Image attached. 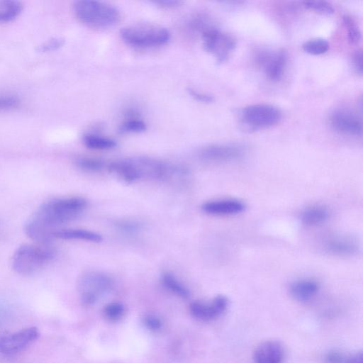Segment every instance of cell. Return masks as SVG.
I'll return each mask as SVG.
<instances>
[{
	"instance_id": "6da1fadb",
	"label": "cell",
	"mask_w": 363,
	"mask_h": 363,
	"mask_svg": "<svg viewBox=\"0 0 363 363\" xmlns=\"http://www.w3.org/2000/svg\"><path fill=\"white\" fill-rule=\"evenodd\" d=\"M87 206L82 197L56 199L40 206L24 225L26 234L32 240L46 244L52 238L55 228L77 218Z\"/></svg>"
},
{
	"instance_id": "7a4b0ae2",
	"label": "cell",
	"mask_w": 363,
	"mask_h": 363,
	"mask_svg": "<svg viewBox=\"0 0 363 363\" xmlns=\"http://www.w3.org/2000/svg\"><path fill=\"white\" fill-rule=\"evenodd\" d=\"M77 18L86 26L98 28H109L121 20L120 11L113 6L98 1L80 0L74 4Z\"/></svg>"
},
{
	"instance_id": "3957f363",
	"label": "cell",
	"mask_w": 363,
	"mask_h": 363,
	"mask_svg": "<svg viewBox=\"0 0 363 363\" xmlns=\"http://www.w3.org/2000/svg\"><path fill=\"white\" fill-rule=\"evenodd\" d=\"M55 257V250L50 246L25 244L18 247L13 255L11 265L19 274L36 272Z\"/></svg>"
},
{
	"instance_id": "277c9868",
	"label": "cell",
	"mask_w": 363,
	"mask_h": 363,
	"mask_svg": "<svg viewBox=\"0 0 363 363\" xmlns=\"http://www.w3.org/2000/svg\"><path fill=\"white\" fill-rule=\"evenodd\" d=\"M120 35L127 44L136 48H151L166 44L171 34L167 28L157 24L135 23L123 27Z\"/></svg>"
},
{
	"instance_id": "5b68a950",
	"label": "cell",
	"mask_w": 363,
	"mask_h": 363,
	"mask_svg": "<svg viewBox=\"0 0 363 363\" xmlns=\"http://www.w3.org/2000/svg\"><path fill=\"white\" fill-rule=\"evenodd\" d=\"M113 281L107 274L100 271H89L82 274L77 281V291L82 303L94 304L113 287Z\"/></svg>"
},
{
	"instance_id": "8992f818",
	"label": "cell",
	"mask_w": 363,
	"mask_h": 363,
	"mask_svg": "<svg viewBox=\"0 0 363 363\" xmlns=\"http://www.w3.org/2000/svg\"><path fill=\"white\" fill-rule=\"evenodd\" d=\"M242 123L250 130H259L272 127L281 118V112L276 106L268 104L247 106L240 113Z\"/></svg>"
},
{
	"instance_id": "52a82bcc",
	"label": "cell",
	"mask_w": 363,
	"mask_h": 363,
	"mask_svg": "<svg viewBox=\"0 0 363 363\" xmlns=\"http://www.w3.org/2000/svg\"><path fill=\"white\" fill-rule=\"evenodd\" d=\"M201 38L205 50L213 55L219 64L226 61L236 47V40L231 35L216 27L203 32Z\"/></svg>"
},
{
	"instance_id": "ba28073f",
	"label": "cell",
	"mask_w": 363,
	"mask_h": 363,
	"mask_svg": "<svg viewBox=\"0 0 363 363\" xmlns=\"http://www.w3.org/2000/svg\"><path fill=\"white\" fill-rule=\"evenodd\" d=\"M39 336L35 327L21 329L18 331L0 336V353L14 354L28 347Z\"/></svg>"
},
{
	"instance_id": "9c48e42d",
	"label": "cell",
	"mask_w": 363,
	"mask_h": 363,
	"mask_svg": "<svg viewBox=\"0 0 363 363\" xmlns=\"http://www.w3.org/2000/svg\"><path fill=\"white\" fill-rule=\"evenodd\" d=\"M331 128L338 133L360 136L362 133V122L354 113L345 109H337L329 116Z\"/></svg>"
},
{
	"instance_id": "30bf717a",
	"label": "cell",
	"mask_w": 363,
	"mask_h": 363,
	"mask_svg": "<svg viewBox=\"0 0 363 363\" xmlns=\"http://www.w3.org/2000/svg\"><path fill=\"white\" fill-rule=\"evenodd\" d=\"M228 306V298L223 295H218L211 303L194 301L189 306V311L193 317L202 321L213 320L221 315Z\"/></svg>"
},
{
	"instance_id": "8fae6325",
	"label": "cell",
	"mask_w": 363,
	"mask_h": 363,
	"mask_svg": "<svg viewBox=\"0 0 363 363\" xmlns=\"http://www.w3.org/2000/svg\"><path fill=\"white\" fill-rule=\"evenodd\" d=\"M243 154L242 147L234 144H213L201 148L199 157L207 162H228L240 157Z\"/></svg>"
},
{
	"instance_id": "7c38bea8",
	"label": "cell",
	"mask_w": 363,
	"mask_h": 363,
	"mask_svg": "<svg viewBox=\"0 0 363 363\" xmlns=\"http://www.w3.org/2000/svg\"><path fill=\"white\" fill-rule=\"evenodd\" d=\"M258 62L262 67L267 77L271 81L277 82L284 74L286 55L282 50L262 52L258 55Z\"/></svg>"
},
{
	"instance_id": "4fadbf2b",
	"label": "cell",
	"mask_w": 363,
	"mask_h": 363,
	"mask_svg": "<svg viewBox=\"0 0 363 363\" xmlns=\"http://www.w3.org/2000/svg\"><path fill=\"white\" fill-rule=\"evenodd\" d=\"M284 350L281 342L267 340L259 344L252 354L254 363H282Z\"/></svg>"
},
{
	"instance_id": "5bb4252c",
	"label": "cell",
	"mask_w": 363,
	"mask_h": 363,
	"mask_svg": "<svg viewBox=\"0 0 363 363\" xmlns=\"http://www.w3.org/2000/svg\"><path fill=\"white\" fill-rule=\"evenodd\" d=\"M202 210L213 216H231L238 214L245 209V205L237 199H220L204 203Z\"/></svg>"
},
{
	"instance_id": "9a60e30c",
	"label": "cell",
	"mask_w": 363,
	"mask_h": 363,
	"mask_svg": "<svg viewBox=\"0 0 363 363\" xmlns=\"http://www.w3.org/2000/svg\"><path fill=\"white\" fill-rule=\"evenodd\" d=\"M326 251L332 255L341 257L352 255L358 250L355 241L347 237L330 238L325 245Z\"/></svg>"
},
{
	"instance_id": "2e32d148",
	"label": "cell",
	"mask_w": 363,
	"mask_h": 363,
	"mask_svg": "<svg viewBox=\"0 0 363 363\" xmlns=\"http://www.w3.org/2000/svg\"><path fill=\"white\" fill-rule=\"evenodd\" d=\"M319 284L312 279H301L293 282L289 288L291 296L298 301H307L314 297Z\"/></svg>"
},
{
	"instance_id": "e0dca14e",
	"label": "cell",
	"mask_w": 363,
	"mask_h": 363,
	"mask_svg": "<svg viewBox=\"0 0 363 363\" xmlns=\"http://www.w3.org/2000/svg\"><path fill=\"white\" fill-rule=\"evenodd\" d=\"M52 238L62 240H81L93 242H100L103 240L100 234L84 229H62L55 230L52 233Z\"/></svg>"
},
{
	"instance_id": "ac0fdd59",
	"label": "cell",
	"mask_w": 363,
	"mask_h": 363,
	"mask_svg": "<svg viewBox=\"0 0 363 363\" xmlns=\"http://www.w3.org/2000/svg\"><path fill=\"white\" fill-rule=\"evenodd\" d=\"M108 168L110 172L116 174L127 182H133L140 179L130 158L112 162L108 164Z\"/></svg>"
},
{
	"instance_id": "d6986e66",
	"label": "cell",
	"mask_w": 363,
	"mask_h": 363,
	"mask_svg": "<svg viewBox=\"0 0 363 363\" xmlns=\"http://www.w3.org/2000/svg\"><path fill=\"white\" fill-rule=\"evenodd\" d=\"M328 218V211L320 206L306 208L301 214V221L308 226H315L324 223Z\"/></svg>"
},
{
	"instance_id": "ffe728a7",
	"label": "cell",
	"mask_w": 363,
	"mask_h": 363,
	"mask_svg": "<svg viewBox=\"0 0 363 363\" xmlns=\"http://www.w3.org/2000/svg\"><path fill=\"white\" fill-rule=\"evenodd\" d=\"M23 10V4L14 0H0V22H9L16 18Z\"/></svg>"
},
{
	"instance_id": "44dd1931",
	"label": "cell",
	"mask_w": 363,
	"mask_h": 363,
	"mask_svg": "<svg viewBox=\"0 0 363 363\" xmlns=\"http://www.w3.org/2000/svg\"><path fill=\"white\" fill-rule=\"evenodd\" d=\"M82 140L86 147L92 150H110L116 146L113 139L93 133L85 134Z\"/></svg>"
},
{
	"instance_id": "7402d4cb",
	"label": "cell",
	"mask_w": 363,
	"mask_h": 363,
	"mask_svg": "<svg viewBox=\"0 0 363 363\" xmlns=\"http://www.w3.org/2000/svg\"><path fill=\"white\" fill-rule=\"evenodd\" d=\"M161 278L163 285L169 291L182 298H187L189 297L190 292L189 289L172 274L164 272L162 274Z\"/></svg>"
},
{
	"instance_id": "603a6c76",
	"label": "cell",
	"mask_w": 363,
	"mask_h": 363,
	"mask_svg": "<svg viewBox=\"0 0 363 363\" xmlns=\"http://www.w3.org/2000/svg\"><path fill=\"white\" fill-rule=\"evenodd\" d=\"M303 50L311 55H323L328 51L329 43L323 38H315L305 42L302 45Z\"/></svg>"
},
{
	"instance_id": "cb8c5ba5",
	"label": "cell",
	"mask_w": 363,
	"mask_h": 363,
	"mask_svg": "<svg viewBox=\"0 0 363 363\" xmlns=\"http://www.w3.org/2000/svg\"><path fill=\"white\" fill-rule=\"evenodd\" d=\"M146 130V124L135 117L125 120L118 128L120 133H138Z\"/></svg>"
},
{
	"instance_id": "d4e9b609",
	"label": "cell",
	"mask_w": 363,
	"mask_h": 363,
	"mask_svg": "<svg viewBox=\"0 0 363 363\" xmlns=\"http://www.w3.org/2000/svg\"><path fill=\"white\" fill-rule=\"evenodd\" d=\"M125 311L124 305L120 302L108 303L103 308L104 316L111 321H116L121 319Z\"/></svg>"
},
{
	"instance_id": "484cf974",
	"label": "cell",
	"mask_w": 363,
	"mask_h": 363,
	"mask_svg": "<svg viewBox=\"0 0 363 363\" xmlns=\"http://www.w3.org/2000/svg\"><path fill=\"white\" fill-rule=\"evenodd\" d=\"M343 23L347 30V39L351 44H357L362 38L361 31L354 20L350 16H343Z\"/></svg>"
},
{
	"instance_id": "4316f807",
	"label": "cell",
	"mask_w": 363,
	"mask_h": 363,
	"mask_svg": "<svg viewBox=\"0 0 363 363\" xmlns=\"http://www.w3.org/2000/svg\"><path fill=\"white\" fill-rule=\"evenodd\" d=\"M303 6L311 11L322 15L330 16L334 13L333 6L325 1H306Z\"/></svg>"
},
{
	"instance_id": "83f0119b",
	"label": "cell",
	"mask_w": 363,
	"mask_h": 363,
	"mask_svg": "<svg viewBox=\"0 0 363 363\" xmlns=\"http://www.w3.org/2000/svg\"><path fill=\"white\" fill-rule=\"evenodd\" d=\"M77 164L81 169L89 172L100 171L104 165L102 160L92 157H80Z\"/></svg>"
},
{
	"instance_id": "f1b7e54d",
	"label": "cell",
	"mask_w": 363,
	"mask_h": 363,
	"mask_svg": "<svg viewBox=\"0 0 363 363\" xmlns=\"http://www.w3.org/2000/svg\"><path fill=\"white\" fill-rule=\"evenodd\" d=\"M145 327L152 332H157L162 328V320L155 314H147L143 318Z\"/></svg>"
},
{
	"instance_id": "f546056e",
	"label": "cell",
	"mask_w": 363,
	"mask_h": 363,
	"mask_svg": "<svg viewBox=\"0 0 363 363\" xmlns=\"http://www.w3.org/2000/svg\"><path fill=\"white\" fill-rule=\"evenodd\" d=\"M65 43V40L62 38H52L38 47V51L47 52L53 51L61 48Z\"/></svg>"
},
{
	"instance_id": "4dcf8cb0",
	"label": "cell",
	"mask_w": 363,
	"mask_h": 363,
	"mask_svg": "<svg viewBox=\"0 0 363 363\" xmlns=\"http://www.w3.org/2000/svg\"><path fill=\"white\" fill-rule=\"evenodd\" d=\"M20 100L13 95H0V111L11 110L17 108Z\"/></svg>"
},
{
	"instance_id": "1f68e13d",
	"label": "cell",
	"mask_w": 363,
	"mask_h": 363,
	"mask_svg": "<svg viewBox=\"0 0 363 363\" xmlns=\"http://www.w3.org/2000/svg\"><path fill=\"white\" fill-rule=\"evenodd\" d=\"M348 354H345L340 351H329L325 355V362L326 363H347Z\"/></svg>"
},
{
	"instance_id": "d6a6232c",
	"label": "cell",
	"mask_w": 363,
	"mask_h": 363,
	"mask_svg": "<svg viewBox=\"0 0 363 363\" xmlns=\"http://www.w3.org/2000/svg\"><path fill=\"white\" fill-rule=\"evenodd\" d=\"M188 92L189 95L197 101L204 103H211L213 101V97L211 95L199 91L193 88H189Z\"/></svg>"
},
{
	"instance_id": "836d02e7",
	"label": "cell",
	"mask_w": 363,
	"mask_h": 363,
	"mask_svg": "<svg viewBox=\"0 0 363 363\" xmlns=\"http://www.w3.org/2000/svg\"><path fill=\"white\" fill-rule=\"evenodd\" d=\"M352 65L357 74H362V51L361 49L356 50L352 55Z\"/></svg>"
},
{
	"instance_id": "e575fe53",
	"label": "cell",
	"mask_w": 363,
	"mask_h": 363,
	"mask_svg": "<svg viewBox=\"0 0 363 363\" xmlns=\"http://www.w3.org/2000/svg\"><path fill=\"white\" fill-rule=\"evenodd\" d=\"M153 3L164 8H173L179 6L182 2L177 0H160Z\"/></svg>"
},
{
	"instance_id": "d590c367",
	"label": "cell",
	"mask_w": 363,
	"mask_h": 363,
	"mask_svg": "<svg viewBox=\"0 0 363 363\" xmlns=\"http://www.w3.org/2000/svg\"><path fill=\"white\" fill-rule=\"evenodd\" d=\"M362 351L356 352L353 354H348L347 363H362Z\"/></svg>"
}]
</instances>
